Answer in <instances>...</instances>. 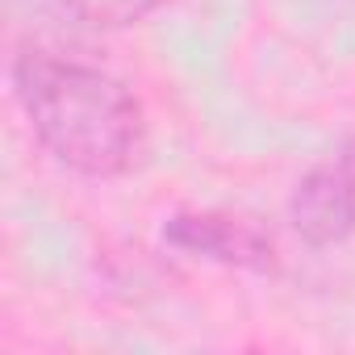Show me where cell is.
<instances>
[{
    "label": "cell",
    "instance_id": "1",
    "mask_svg": "<svg viewBox=\"0 0 355 355\" xmlns=\"http://www.w3.org/2000/svg\"><path fill=\"white\" fill-rule=\"evenodd\" d=\"M13 92L34 138L76 175L109 180L134 167L142 150V105L117 76L46 51H21Z\"/></svg>",
    "mask_w": 355,
    "mask_h": 355
},
{
    "label": "cell",
    "instance_id": "3",
    "mask_svg": "<svg viewBox=\"0 0 355 355\" xmlns=\"http://www.w3.org/2000/svg\"><path fill=\"white\" fill-rule=\"evenodd\" d=\"M163 239H167V247L184 251L193 259H209V263L243 268V272H276L272 239L234 214H218V209L175 214V218H167Z\"/></svg>",
    "mask_w": 355,
    "mask_h": 355
},
{
    "label": "cell",
    "instance_id": "4",
    "mask_svg": "<svg viewBox=\"0 0 355 355\" xmlns=\"http://www.w3.org/2000/svg\"><path fill=\"white\" fill-rule=\"evenodd\" d=\"M67 13H76L80 21L96 26V30H125L142 17H150L155 9H163L167 0H63Z\"/></svg>",
    "mask_w": 355,
    "mask_h": 355
},
{
    "label": "cell",
    "instance_id": "2",
    "mask_svg": "<svg viewBox=\"0 0 355 355\" xmlns=\"http://www.w3.org/2000/svg\"><path fill=\"white\" fill-rule=\"evenodd\" d=\"M288 218L309 247H330L355 234V138L297 184Z\"/></svg>",
    "mask_w": 355,
    "mask_h": 355
}]
</instances>
